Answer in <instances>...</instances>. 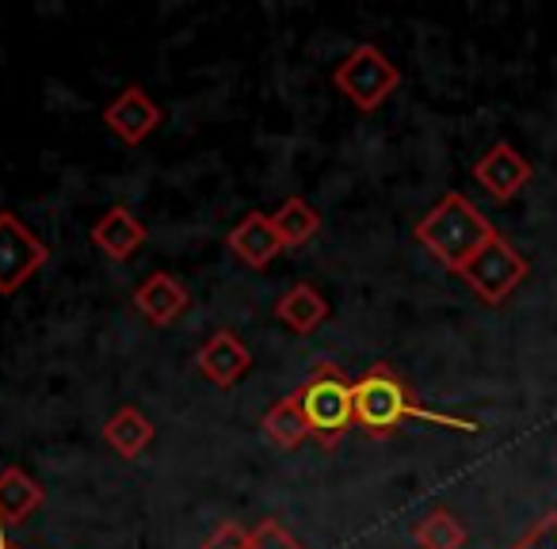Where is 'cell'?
<instances>
[{
    "label": "cell",
    "instance_id": "cell-4",
    "mask_svg": "<svg viewBox=\"0 0 557 549\" xmlns=\"http://www.w3.org/2000/svg\"><path fill=\"white\" fill-rule=\"evenodd\" d=\"M333 85L351 108H359L363 115L379 111L389 96L401 85V70L382 54L374 42H359L348 58L333 70Z\"/></svg>",
    "mask_w": 557,
    "mask_h": 549
},
{
    "label": "cell",
    "instance_id": "cell-13",
    "mask_svg": "<svg viewBox=\"0 0 557 549\" xmlns=\"http://www.w3.org/2000/svg\"><path fill=\"white\" fill-rule=\"evenodd\" d=\"M146 237H149L146 225H141L138 214L126 207H111L108 214L92 225V245L115 263L134 260V255L141 252V245H146Z\"/></svg>",
    "mask_w": 557,
    "mask_h": 549
},
{
    "label": "cell",
    "instance_id": "cell-7",
    "mask_svg": "<svg viewBox=\"0 0 557 549\" xmlns=\"http://www.w3.org/2000/svg\"><path fill=\"white\" fill-rule=\"evenodd\" d=\"M103 123H108V130L115 134L123 146H141V141L164 123V111L141 85H126L123 92L103 108Z\"/></svg>",
    "mask_w": 557,
    "mask_h": 549
},
{
    "label": "cell",
    "instance_id": "cell-6",
    "mask_svg": "<svg viewBox=\"0 0 557 549\" xmlns=\"http://www.w3.org/2000/svg\"><path fill=\"white\" fill-rule=\"evenodd\" d=\"M50 260V248L35 229H27L16 210H0V295L12 298Z\"/></svg>",
    "mask_w": 557,
    "mask_h": 549
},
{
    "label": "cell",
    "instance_id": "cell-16",
    "mask_svg": "<svg viewBox=\"0 0 557 549\" xmlns=\"http://www.w3.org/2000/svg\"><path fill=\"white\" fill-rule=\"evenodd\" d=\"M260 432H263V439L271 442V447H278V450H298L306 439H310V427H306V416H302V409L295 404V397H283V401H275L268 412H263V420H260Z\"/></svg>",
    "mask_w": 557,
    "mask_h": 549
},
{
    "label": "cell",
    "instance_id": "cell-20",
    "mask_svg": "<svg viewBox=\"0 0 557 549\" xmlns=\"http://www.w3.org/2000/svg\"><path fill=\"white\" fill-rule=\"evenodd\" d=\"M199 549H248V526L225 519V523H218L214 531L202 538Z\"/></svg>",
    "mask_w": 557,
    "mask_h": 549
},
{
    "label": "cell",
    "instance_id": "cell-21",
    "mask_svg": "<svg viewBox=\"0 0 557 549\" xmlns=\"http://www.w3.org/2000/svg\"><path fill=\"white\" fill-rule=\"evenodd\" d=\"M511 549H557V511H546Z\"/></svg>",
    "mask_w": 557,
    "mask_h": 549
},
{
    "label": "cell",
    "instance_id": "cell-19",
    "mask_svg": "<svg viewBox=\"0 0 557 549\" xmlns=\"http://www.w3.org/2000/svg\"><path fill=\"white\" fill-rule=\"evenodd\" d=\"M248 549H306L278 519H260L248 531Z\"/></svg>",
    "mask_w": 557,
    "mask_h": 549
},
{
    "label": "cell",
    "instance_id": "cell-1",
    "mask_svg": "<svg viewBox=\"0 0 557 549\" xmlns=\"http://www.w3.org/2000/svg\"><path fill=\"white\" fill-rule=\"evenodd\" d=\"M409 420H424L435 427H450V432L478 435V420L447 416V412H432L417 401L412 386L394 371L389 363H374L363 378H356V427H363L367 439H389L401 432Z\"/></svg>",
    "mask_w": 557,
    "mask_h": 549
},
{
    "label": "cell",
    "instance_id": "cell-8",
    "mask_svg": "<svg viewBox=\"0 0 557 549\" xmlns=\"http://www.w3.org/2000/svg\"><path fill=\"white\" fill-rule=\"evenodd\" d=\"M534 169L511 141H496L485 153L473 161V179L485 187V195H493L496 202H508L531 184Z\"/></svg>",
    "mask_w": 557,
    "mask_h": 549
},
{
    "label": "cell",
    "instance_id": "cell-11",
    "mask_svg": "<svg viewBox=\"0 0 557 549\" xmlns=\"http://www.w3.org/2000/svg\"><path fill=\"white\" fill-rule=\"evenodd\" d=\"M225 245H230V252L237 255L240 263H248V267H256V271L268 267L278 252H287L275 222H271V214H260V210L240 217L230 229V237H225Z\"/></svg>",
    "mask_w": 557,
    "mask_h": 549
},
{
    "label": "cell",
    "instance_id": "cell-2",
    "mask_svg": "<svg viewBox=\"0 0 557 549\" xmlns=\"http://www.w3.org/2000/svg\"><path fill=\"white\" fill-rule=\"evenodd\" d=\"M412 237L435 255L447 271L462 275V267L496 237V225L473 207L466 195L450 191L412 225Z\"/></svg>",
    "mask_w": 557,
    "mask_h": 549
},
{
    "label": "cell",
    "instance_id": "cell-15",
    "mask_svg": "<svg viewBox=\"0 0 557 549\" xmlns=\"http://www.w3.org/2000/svg\"><path fill=\"white\" fill-rule=\"evenodd\" d=\"M153 435L157 432H153V424H149V416L141 409H134V404H123V409L103 424V442H108L119 458H126V462L146 454Z\"/></svg>",
    "mask_w": 557,
    "mask_h": 549
},
{
    "label": "cell",
    "instance_id": "cell-17",
    "mask_svg": "<svg viewBox=\"0 0 557 549\" xmlns=\"http://www.w3.org/2000/svg\"><path fill=\"white\" fill-rule=\"evenodd\" d=\"M271 222H275V229H278V237H283V248H287V252L310 245V240L321 233V214L302 199V195H290V199L271 214Z\"/></svg>",
    "mask_w": 557,
    "mask_h": 549
},
{
    "label": "cell",
    "instance_id": "cell-18",
    "mask_svg": "<svg viewBox=\"0 0 557 549\" xmlns=\"http://www.w3.org/2000/svg\"><path fill=\"white\" fill-rule=\"evenodd\" d=\"M412 541L420 549H462L466 546V526L455 511L432 508L412 523Z\"/></svg>",
    "mask_w": 557,
    "mask_h": 549
},
{
    "label": "cell",
    "instance_id": "cell-22",
    "mask_svg": "<svg viewBox=\"0 0 557 549\" xmlns=\"http://www.w3.org/2000/svg\"><path fill=\"white\" fill-rule=\"evenodd\" d=\"M0 549H20V546H12V541H9V538H4V541H0Z\"/></svg>",
    "mask_w": 557,
    "mask_h": 549
},
{
    "label": "cell",
    "instance_id": "cell-9",
    "mask_svg": "<svg viewBox=\"0 0 557 549\" xmlns=\"http://www.w3.org/2000/svg\"><path fill=\"white\" fill-rule=\"evenodd\" d=\"M199 374L218 389H233L248 371H252V351L233 328H218L199 351H195Z\"/></svg>",
    "mask_w": 557,
    "mask_h": 549
},
{
    "label": "cell",
    "instance_id": "cell-14",
    "mask_svg": "<svg viewBox=\"0 0 557 549\" xmlns=\"http://www.w3.org/2000/svg\"><path fill=\"white\" fill-rule=\"evenodd\" d=\"M329 313H333V305H329V298L321 295L313 283H295V287L283 290L275 302V317L298 336L318 333L329 321Z\"/></svg>",
    "mask_w": 557,
    "mask_h": 549
},
{
    "label": "cell",
    "instance_id": "cell-5",
    "mask_svg": "<svg viewBox=\"0 0 557 549\" xmlns=\"http://www.w3.org/2000/svg\"><path fill=\"white\" fill-rule=\"evenodd\" d=\"M527 271H531L527 255L519 252L508 237L496 233V237L462 267V283L485 305H504L519 290V283L527 279Z\"/></svg>",
    "mask_w": 557,
    "mask_h": 549
},
{
    "label": "cell",
    "instance_id": "cell-3",
    "mask_svg": "<svg viewBox=\"0 0 557 549\" xmlns=\"http://www.w3.org/2000/svg\"><path fill=\"white\" fill-rule=\"evenodd\" d=\"M295 404L302 409L310 439H318L325 450L341 447L348 432L356 427V382L336 363H318L310 378L295 389Z\"/></svg>",
    "mask_w": 557,
    "mask_h": 549
},
{
    "label": "cell",
    "instance_id": "cell-12",
    "mask_svg": "<svg viewBox=\"0 0 557 549\" xmlns=\"http://www.w3.org/2000/svg\"><path fill=\"white\" fill-rule=\"evenodd\" d=\"M47 503V488L20 465H4L0 470V541L9 526H20Z\"/></svg>",
    "mask_w": 557,
    "mask_h": 549
},
{
    "label": "cell",
    "instance_id": "cell-10",
    "mask_svg": "<svg viewBox=\"0 0 557 549\" xmlns=\"http://www.w3.org/2000/svg\"><path fill=\"white\" fill-rule=\"evenodd\" d=\"M131 302L149 325L169 328L191 310V290H187L176 275H169V271H153V275L131 295Z\"/></svg>",
    "mask_w": 557,
    "mask_h": 549
}]
</instances>
